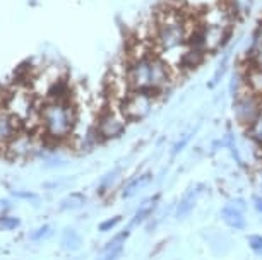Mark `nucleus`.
Segmentation results:
<instances>
[{
    "label": "nucleus",
    "mask_w": 262,
    "mask_h": 260,
    "mask_svg": "<svg viewBox=\"0 0 262 260\" xmlns=\"http://www.w3.org/2000/svg\"><path fill=\"white\" fill-rule=\"evenodd\" d=\"M118 178H120V170H112V171H108V173H105L101 176L100 183H98V192L100 194L108 192L110 188L115 187Z\"/></svg>",
    "instance_id": "dca6fc26"
},
{
    "label": "nucleus",
    "mask_w": 262,
    "mask_h": 260,
    "mask_svg": "<svg viewBox=\"0 0 262 260\" xmlns=\"http://www.w3.org/2000/svg\"><path fill=\"white\" fill-rule=\"evenodd\" d=\"M152 176L151 173H142V175H137L134 176L132 180H128L122 188V199H132L136 197L137 194L142 192L146 187H149Z\"/></svg>",
    "instance_id": "9b49d317"
},
{
    "label": "nucleus",
    "mask_w": 262,
    "mask_h": 260,
    "mask_svg": "<svg viewBox=\"0 0 262 260\" xmlns=\"http://www.w3.org/2000/svg\"><path fill=\"white\" fill-rule=\"evenodd\" d=\"M7 151L14 158H26V156L33 151V140L28 134H21L17 132V135L7 144Z\"/></svg>",
    "instance_id": "9d476101"
},
{
    "label": "nucleus",
    "mask_w": 262,
    "mask_h": 260,
    "mask_svg": "<svg viewBox=\"0 0 262 260\" xmlns=\"http://www.w3.org/2000/svg\"><path fill=\"white\" fill-rule=\"evenodd\" d=\"M125 77L132 91H147L161 96L170 89L177 74L158 53H147L125 62Z\"/></svg>",
    "instance_id": "f257e3e1"
},
{
    "label": "nucleus",
    "mask_w": 262,
    "mask_h": 260,
    "mask_svg": "<svg viewBox=\"0 0 262 260\" xmlns=\"http://www.w3.org/2000/svg\"><path fill=\"white\" fill-rule=\"evenodd\" d=\"M14 197H19V199H24L31 204H39V197L36 194L33 192H14Z\"/></svg>",
    "instance_id": "b1692460"
},
{
    "label": "nucleus",
    "mask_w": 262,
    "mask_h": 260,
    "mask_svg": "<svg viewBox=\"0 0 262 260\" xmlns=\"http://www.w3.org/2000/svg\"><path fill=\"white\" fill-rule=\"evenodd\" d=\"M158 199H160V195H155V197L147 199L146 202H142V205L139 209L136 210L134 216H132L130 223H128V228H137L139 224L146 223V219H149L152 212L156 210V205H158Z\"/></svg>",
    "instance_id": "f8f14e48"
},
{
    "label": "nucleus",
    "mask_w": 262,
    "mask_h": 260,
    "mask_svg": "<svg viewBox=\"0 0 262 260\" xmlns=\"http://www.w3.org/2000/svg\"><path fill=\"white\" fill-rule=\"evenodd\" d=\"M260 190H262V180H260Z\"/></svg>",
    "instance_id": "bb28decb"
},
{
    "label": "nucleus",
    "mask_w": 262,
    "mask_h": 260,
    "mask_svg": "<svg viewBox=\"0 0 262 260\" xmlns=\"http://www.w3.org/2000/svg\"><path fill=\"white\" fill-rule=\"evenodd\" d=\"M262 113V98L254 94L247 87H244L238 94H235L233 101V115L240 127L247 129L250 124L259 119Z\"/></svg>",
    "instance_id": "20e7f679"
},
{
    "label": "nucleus",
    "mask_w": 262,
    "mask_h": 260,
    "mask_svg": "<svg viewBox=\"0 0 262 260\" xmlns=\"http://www.w3.org/2000/svg\"><path fill=\"white\" fill-rule=\"evenodd\" d=\"M11 202H9V200H2V199H0V212H6V210L9 209V207H11Z\"/></svg>",
    "instance_id": "a878e982"
},
{
    "label": "nucleus",
    "mask_w": 262,
    "mask_h": 260,
    "mask_svg": "<svg viewBox=\"0 0 262 260\" xmlns=\"http://www.w3.org/2000/svg\"><path fill=\"white\" fill-rule=\"evenodd\" d=\"M123 253V247H115V248H103L101 255L98 260H118Z\"/></svg>",
    "instance_id": "aec40b11"
},
{
    "label": "nucleus",
    "mask_w": 262,
    "mask_h": 260,
    "mask_svg": "<svg viewBox=\"0 0 262 260\" xmlns=\"http://www.w3.org/2000/svg\"><path fill=\"white\" fill-rule=\"evenodd\" d=\"M39 124L53 140H66L77 124V110L72 101H47L39 108Z\"/></svg>",
    "instance_id": "f03ea898"
},
{
    "label": "nucleus",
    "mask_w": 262,
    "mask_h": 260,
    "mask_svg": "<svg viewBox=\"0 0 262 260\" xmlns=\"http://www.w3.org/2000/svg\"><path fill=\"white\" fill-rule=\"evenodd\" d=\"M158 98L160 96L155 94V92L130 91L125 98H123V101L120 105L122 113L125 115L127 120L139 122L151 113L152 108L156 105V101H158Z\"/></svg>",
    "instance_id": "7ed1b4c3"
},
{
    "label": "nucleus",
    "mask_w": 262,
    "mask_h": 260,
    "mask_svg": "<svg viewBox=\"0 0 262 260\" xmlns=\"http://www.w3.org/2000/svg\"><path fill=\"white\" fill-rule=\"evenodd\" d=\"M9 111H0V146H7L19 132V124Z\"/></svg>",
    "instance_id": "1a4fd4ad"
},
{
    "label": "nucleus",
    "mask_w": 262,
    "mask_h": 260,
    "mask_svg": "<svg viewBox=\"0 0 262 260\" xmlns=\"http://www.w3.org/2000/svg\"><path fill=\"white\" fill-rule=\"evenodd\" d=\"M192 135H194V132H190L189 135H184V137H182V139H180L179 142H177L175 146H173V149H171V154H179L180 151L184 149V147H185L187 144H189V140H190V137H192Z\"/></svg>",
    "instance_id": "5701e85b"
},
{
    "label": "nucleus",
    "mask_w": 262,
    "mask_h": 260,
    "mask_svg": "<svg viewBox=\"0 0 262 260\" xmlns=\"http://www.w3.org/2000/svg\"><path fill=\"white\" fill-rule=\"evenodd\" d=\"M247 243H249V248L252 252L262 255V234H250L247 238Z\"/></svg>",
    "instance_id": "4be33fe9"
},
{
    "label": "nucleus",
    "mask_w": 262,
    "mask_h": 260,
    "mask_svg": "<svg viewBox=\"0 0 262 260\" xmlns=\"http://www.w3.org/2000/svg\"><path fill=\"white\" fill-rule=\"evenodd\" d=\"M7 111L19 120H28L34 111L33 98L29 96L24 89L12 92V94L9 96V101H7Z\"/></svg>",
    "instance_id": "0eeeda50"
},
{
    "label": "nucleus",
    "mask_w": 262,
    "mask_h": 260,
    "mask_svg": "<svg viewBox=\"0 0 262 260\" xmlns=\"http://www.w3.org/2000/svg\"><path fill=\"white\" fill-rule=\"evenodd\" d=\"M255 0H225L226 7L230 9L231 16L235 17V21H244V19L249 16L252 7H254Z\"/></svg>",
    "instance_id": "ddd939ff"
},
{
    "label": "nucleus",
    "mask_w": 262,
    "mask_h": 260,
    "mask_svg": "<svg viewBox=\"0 0 262 260\" xmlns=\"http://www.w3.org/2000/svg\"><path fill=\"white\" fill-rule=\"evenodd\" d=\"M127 122L128 120L125 119V115L122 113L120 106L118 108L110 106L98 116L95 130H96L98 137H100V140H112L123 134Z\"/></svg>",
    "instance_id": "39448f33"
},
{
    "label": "nucleus",
    "mask_w": 262,
    "mask_h": 260,
    "mask_svg": "<svg viewBox=\"0 0 262 260\" xmlns=\"http://www.w3.org/2000/svg\"><path fill=\"white\" fill-rule=\"evenodd\" d=\"M60 243L67 252H77V250L82 247V237L76 231V229L66 228L62 231V242Z\"/></svg>",
    "instance_id": "2eb2a0df"
},
{
    "label": "nucleus",
    "mask_w": 262,
    "mask_h": 260,
    "mask_svg": "<svg viewBox=\"0 0 262 260\" xmlns=\"http://www.w3.org/2000/svg\"><path fill=\"white\" fill-rule=\"evenodd\" d=\"M249 63L262 70V26L257 29L254 34V40H252L250 50H249Z\"/></svg>",
    "instance_id": "4468645a"
},
{
    "label": "nucleus",
    "mask_w": 262,
    "mask_h": 260,
    "mask_svg": "<svg viewBox=\"0 0 262 260\" xmlns=\"http://www.w3.org/2000/svg\"><path fill=\"white\" fill-rule=\"evenodd\" d=\"M120 221H122L120 216H113V218H110V219L101 221V223H100V226H98V231H101V233L112 231L113 228H115V226H118V224H120Z\"/></svg>",
    "instance_id": "412c9836"
},
{
    "label": "nucleus",
    "mask_w": 262,
    "mask_h": 260,
    "mask_svg": "<svg viewBox=\"0 0 262 260\" xmlns=\"http://www.w3.org/2000/svg\"><path fill=\"white\" fill-rule=\"evenodd\" d=\"M86 204V197L82 194H71L60 202L62 210H77Z\"/></svg>",
    "instance_id": "f3484780"
},
{
    "label": "nucleus",
    "mask_w": 262,
    "mask_h": 260,
    "mask_svg": "<svg viewBox=\"0 0 262 260\" xmlns=\"http://www.w3.org/2000/svg\"><path fill=\"white\" fill-rule=\"evenodd\" d=\"M21 226V219L14 216H0V231H14Z\"/></svg>",
    "instance_id": "a211bd4d"
},
{
    "label": "nucleus",
    "mask_w": 262,
    "mask_h": 260,
    "mask_svg": "<svg viewBox=\"0 0 262 260\" xmlns=\"http://www.w3.org/2000/svg\"><path fill=\"white\" fill-rule=\"evenodd\" d=\"M252 204H254L255 212L262 214V195H254V197H252Z\"/></svg>",
    "instance_id": "393cba45"
},
{
    "label": "nucleus",
    "mask_w": 262,
    "mask_h": 260,
    "mask_svg": "<svg viewBox=\"0 0 262 260\" xmlns=\"http://www.w3.org/2000/svg\"><path fill=\"white\" fill-rule=\"evenodd\" d=\"M245 212H247V204L244 202V200L235 199L221 209V219H223V223L228 228L236 229V231H242V229L247 228Z\"/></svg>",
    "instance_id": "423d86ee"
},
{
    "label": "nucleus",
    "mask_w": 262,
    "mask_h": 260,
    "mask_svg": "<svg viewBox=\"0 0 262 260\" xmlns=\"http://www.w3.org/2000/svg\"><path fill=\"white\" fill-rule=\"evenodd\" d=\"M202 190H204V187H202V185H197V187L189 188L184 195H182V199L179 200V204H177V207H175V218L177 219L184 221L194 212L197 200H199Z\"/></svg>",
    "instance_id": "6e6552de"
},
{
    "label": "nucleus",
    "mask_w": 262,
    "mask_h": 260,
    "mask_svg": "<svg viewBox=\"0 0 262 260\" xmlns=\"http://www.w3.org/2000/svg\"><path fill=\"white\" fill-rule=\"evenodd\" d=\"M53 234V228L50 224H43V226L36 228L34 231H31L29 234V238L33 240V242H43V240H48Z\"/></svg>",
    "instance_id": "6ab92c4d"
}]
</instances>
